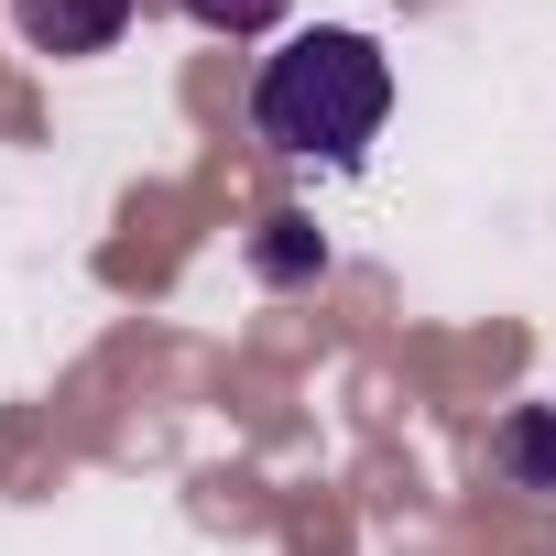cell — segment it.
Wrapping results in <instances>:
<instances>
[{
    "mask_svg": "<svg viewBox=\"0 0 556 556\" xmlns=\"http://www.w3.org/2000/svg\"><path fill=\"white\" fill-rule=\"evenodd\" d=\"M382 121H393V66H382V45L371 34H350V23H306V34H285L262 55V77H251V131L273 142V153H295V164H361L371 142H382Z\"/></svg>",
    "mask_w": 556,
    "mask_h": 556,
    "instance_id": "6da1fadb",
    "label": "cell"
},
{
    "mask_svg": "<svg viewBox=\"0 0 556 556\" xmlns=\"http://www.w3.org/2000/svg\"><path fill=\"white\" fill-rule=\"evenodd\" d=\"M12 34L34 55H110L131 34V0H12Z\"/></svg>",
    "mask_w": 556,
    "mask_h": 556,
    "instance_id": "7a4b0ae2",
    "label": "cell"
},
{
    "mask_svg": "<svg viewBox=\"0 0 556 556\" xmlns=\"http://www.w3.org/2000/svg\"><path fill=\"white\" fill-rule=\"evenodd\" d=\"M491 469H502L513 491L556 502V404H513V415L491 426Z\"/></svg>",
    "mask_w": 556,
    "mask_h": 556,
    "instance_id": "3957f363",
    "label": "cell"
},
{
    "mask_svg": "<svg viewBox=\"0 0 556 556\" xmlns=\"http://www.w3.org/2000/svg\"><path fill=\"white\" fill-rule=\"evenodd\" d=\"M251 273H262V285H317V273H328L317 218H306V207H273V218L251 229Z\"/></svg>",
    "mask_w": 556,
    "mask_h": 556,
    "instance_id": "277c9868",
    "label": "cell"
},
{
    "mask_svg": "<svg viewBox=\"0 0 556 556\" xmlns=\"http://www.w3.org/2000/svg\"><path fill=\"white\" fill-rule=\"evenodd\" d=\"M175 12L197 23V34H229V45H251V34H273L295 12V0H175Z\"/></svg>",
    "mask_w": 556,
    "mask_h": 556,
    "instance_id": "5b68a950",
    "label": "cell"
}]
</instances>
